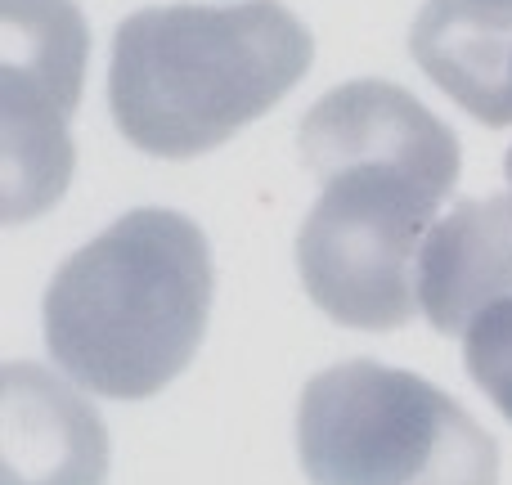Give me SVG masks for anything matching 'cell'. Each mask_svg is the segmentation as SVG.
Here are the masks:
<instances>
[{
    "label": "cell",
    "mask_w": 512,
    "mask_h": 485,
    "mask_svg": "<svg viewBox=\"0 0 512 485\" xmlns=\"http://www.w3.org/2000/svg\"><path fill=\"white\" fill-rule=\"evenodd\" d=\"M301 162L324 180L297 234V270L328 319L387 333L418 315L414 270L459 180L454 131L391 81H346L306 113Z\"/></svg>",
    "instance_id": "obj_1"
},
{
    "label": "cell",
    "mask_w": 512,
    "mask_h": 485,
    "mask_svg": "<svg viewBox=\"0 0 512 485\" xmlns=\"http://www.w3.org/2000/svg\"><path fill=\"white\" fill-rule=\"evenodd\" d=\"M212 288L203 230L167 207H140L54 270L45 346L68 382L95 396H158L194 360Z\"/></svg>",
    "instance_id": "obj_2"
},
{
    "label": "cell",
    "mask_w": 512,
    "mask_h": 485,
    "mask_svg": "<svg viewBox=\"0 0 512 485\" xmlns=\"http://www.w3.org/2000/svg\"><path fill=\"white\" fill-rule=\"evenodd\" d=\"M310 59L306 23L279 0L140 9L113 36L108 108L140 153L198 158L270 113Z\"/></svg>",
    "instance_id": "obj_3"
},
{
    "label": "cell",
    "mask_w": 512,
    "mask_h": 485,
    "mask_svg": "<svg viewBox=\"0 0 512 485\" xmlns=\"http://www.w3.org/2000/svg\"><path fill=\"white\" fill-rule=\"evenodd\" d=\"M310 485H499V445L459 400L405 369L346 360L297 405Z\"/></svg>",
    "instance_id": "obj_4"
},
{
    "label": "cell",
    "mask_w": 512,
    "mask_h": 485,
    "mask_svg": "<svg viewBox=\"0 0 512 485\" xmlns=\"http://www.w3.org/2000/svg\"><path fill=\"white\" fill-rule=\"evenodd\" d=\"M5 225L50 212L72 180V135L90 32L72 0H0Z\"/></svg>",
    "instance_id": "obj_5"
},
{
    "label": "cell",
    "mask_w": 512,
    "mask_h": 485,
    "mask_svg": "<svg viewBox=\"0 0 512 485\" xmlns=\"http://www.w3.org/2000/svg\"><path fill=\"white\" fill-rule=\"evenodd\" d=\"M0 396V485H104L108 432L68 382L41 364H5Z\"/></svg>",
    "instance_id": "obj_6"
},
{
    "label": "cell",
    "mask_w": 512,
    "mask_h": 485,
    "mask_svg": "<svg viewBox=\"0 0 512 485\" xmlns=\"http://www.w3.org/2000/svg\"><path fill=\"white\" fill-rule=\"evenodd\" d=\"M418 310L436 333L468 337L495 301L512 297V198H472L436 221L414 270Z\"/></svg>",
    "instance_id": "obj_7"
},
{
    "label": "cell",
    "mask_w": 512,
    "mask_h": 485,
    "mask_svg": "<svg viewBox=\"0 0 512 485\" xmlns=\"http://www.w3.org/2000/svg\"><path fill=\"white\" fill-rule=\"evenodd\" d=\"M414 63L486 126H512V5L427 0L409 32Z\"/></svg>",
    "instance_id": "obj_8"
},
{
    "label": "cell",
    "mask_w": 512,
    "mask_h": 485,
    "mask_svg": "<svg viewBox=\"0 0 512 485\" xmlns=\"http://www.w3.org/2000/svg\"><path fill=\"white\" fill-rule=\"evenodd\" d=\"M463 355H468V369L477 378V387L504 409V418L512 423V297L495 301L468 328Z\"/></svg>",
    "instance_id": "obj_9"
},
{
    "label": "cell",
    "mask_w": 512,
    "mask_h": 485,
    "mask_svg": "<svg viewBox=\"0 0 512 485\" xmlns=\"http://www.w3.org/2000/svg\"><path fill=\"white\" fill-rule=\"evenodd\" d=\"M481 5H512V0H481Z\"/></svg>",
    "instance_id": "obj_10"
},
{
    "label": "cell",
    "mask_w": 512,
    "mask_h": 485,
    "mask_svg": "<svg viewBox=\"0 0 512 485\" xmlns=\"http://www.w3.org/2000/svg\"><path fill=\"white\" fill-rule=\"evenodd\" d=\"M508 185H512V153H508Z\"/></svg>",
    "instance_id": "obj_11"
}]
</instances>
